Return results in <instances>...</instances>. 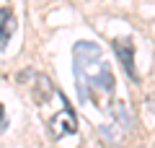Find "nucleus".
Wrapping results in <instances>:
<instances>
[{"label": "nucleus", "mask_w": 155, "mask_h": 148, "mask_svg": "<svg viewBox=\"0 0 155 148\" xmlns=\"http://www.w3.org/2000/svg\"><path fill=\"white\" fill-rule=\"evenodd\" d=\"M72 73L78 81V93L85 104L106 109L114 96V73L109 62L101 57V47L93 42H78L72 47Z\"/></svg>", "instance_id": "f257e3e1"}, {"label": "nucleus", "mask_w": 155, "mask_h": 148, "mask_svg": "<svg viewBox=\"0 0 155 148\" xmlns=\"http://www.w3.org/2000/svg\"><path fill=\"white\" fill-rule=\"evenodd\" d=\"M72 132H78V120L70 107H65L60 115H54L49 120V135L52 140H62L65 135H72Z\"/></svg>", "instance_id": "f03ea898"}, {"label": "nucleus", "mask_w": 155, "mask_h": 148, "mask_svg": "<svg viewBox=\"0 0 155 148\" xmlns=\"http://www.w3.org/2000/svg\"><path fill=\"white\" fill-rule=\"evenodd\" d=\"M111 44H114V52H116V57H119V62H122L124 73L137 83L140 73H137V68H134V44L129 42V39H114Z\"/></svg>", "instance_id": "7ed1b4c3"}, {"label": "nucleus", "mask_w": 155, "mask_h": 148, "mask_svg": "<svg viewBox=\"0 0 155 148\" xmlns=\"http://www.w3.org/2000/svg\"><path fill=\"white\" fill-rule=\"evenodd\" d=\"M16 31V16L11 8H0V47H5Z\"/></svg>", "instance_id": "20e7f679"}, {"label": "nucleus", "mask_w": 155, "mask_h": 148, "mask_svg": "<svg viewBox=\"0 0 155 148\" xmlns=\"http://www.w3.org/2000/svg\"><path fill=\"white\" fill-rule=\"evenodd\" d=\"M5 127H8V122H5V107L0 104V135L5 132Z\"/></svg>", "instance_id": "39448f33"}]
</instances>
